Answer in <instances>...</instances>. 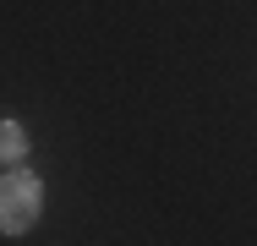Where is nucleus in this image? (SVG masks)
I'll return each instance as SVG.
<instances>
[{"mask_svg": "<svg viewBox=\"0 0 257 246\" xmlns=\"http://www.w3.org/2000/svg\"><path fill=\"white\" fill-rule=\"evenodd\" d=\"M39 208H44L39 175H28V170L0 175V235H28L39 224Z\"/></svg>", "mask_w": 257, "mask_h": 246, "instance_id": "nucleus-1", "label": "nucleus"}, {"mask_svg": "<svg viewBox=\"0 0 257 246\" xmlns=\"http://www.w3.org/2000/svg\"><path fill=\"white\" fill-rule=\"evenodd\" d=\"M28 153V132L17 126V120H0V159L11 164V159H22Z\"/></svg>", "mask_w": 257, "mask_h": 246, "instance_id": "nucleus-2", "label": "nucleus"}]
</instances>
